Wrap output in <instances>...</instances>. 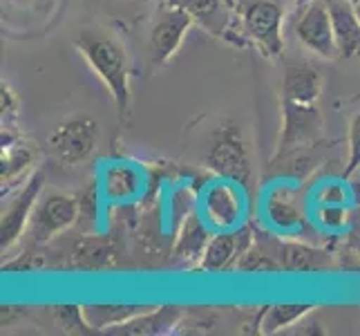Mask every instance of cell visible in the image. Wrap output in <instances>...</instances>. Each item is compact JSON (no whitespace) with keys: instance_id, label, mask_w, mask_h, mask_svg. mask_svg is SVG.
<instances>
[{"instance_id":"cell-1","label":"cell","mask_w":360,"mask_h":336,"mask_svg":"<svg viewBox=\"0 0 360 336\" xmlns=\"http://www.w3.org/2000/svg\"><path fill=\"white\" fill-rule=\"evenodd\" d=\"M74 47L96 74V79L105 85L119 117L126 119L132 110V72L126 49L117 39L96 30L79 32L74 39Z\"/></svg>"},{"instance_id":"cell-2","label":"cell","mask_w":360,"mask_h":336,"mask_svg":"<svg viewBox=\"0 0 360 336\" xmlns=\"http://www.w3.org/2000/svg\"><path fill=\"white\" fill-rule=\"evenodd\" d=\"M238 25L244 39L266 58H278L284 52V9L282 0H238Z\"/></svg>"},{"instance_id":"cell-3","label":"cell","mask_w":360,"mask_h":336,"mask_svg":"<svg viewBox=\"0 0 360 336\" xmlns=\"http://www.w3.org/2000/svg\"><path fill=\"white\" fill-rule=\"evenodd\" d=\"M204 166L215 178L238 182L242 186L248 184L253 166L251 155H248V146L238 123L224 121L221 126L215 128L204 155Z\"/></svg>"},{"instance_id":"cell-4","label":"cell","mask_w":360,"mask_h":336,"mask_svg":"<svg viewBox=\"0 0 360 336\" xmlns=\"http://www.w3.org/2000/svg\"><path fill=\"white\" fill-rule=\"evenodd\" d=\"M98 121L90 115L68 117L47 135V151L63 166H79L88 161L98 146Z\"/></svg>"},{"instance_id":"cell-5","label":"cell","mask_w":360,"mask_h":336,"mask_svg":"<svg viewBox=\"0 0 360 336\" xmlns=\"http://www.w3.org/2000/svg\"><path fill=\"white\" fill-rule=\"evenodd\" d=\"M242 189V184L221 178L204 186L197 200V211L213 231H233L246 224V200Z\"/></svg>"},{"instance_id":"cell-6","label":"cell","mask_w":360,"mask_h":336,"mask_svg":"<svg viewBox=\"0 0 360 336\" xmlns=\"http://www.w3.org/2000/svg\"><path fill=\"white\" fill-rule=\"evenodd\" d=\"M195 20L186 14L184 9L164 3L153 18L150 30H148L146 39V52L150 58L153 68L168 66L172 56L179 52L186 36H188Z\"/></svg>"},{"instance_id":"cell-7","label":"cell","mask_w":360,"mask_h":336,"mask_svg":"<svg viewBox=\"0 0 360 336\" xmlns=\"http://www.w3.org/2000/svg\"><path fill=\"white\" fill-rule=\"evenodd\" d=\"M79 222V197L68 193L41 195L25 235L32 247H43Z\"/></svg>"},{"instance_id":"cell-8","label":"cell","mask_w":360,"mask_h":336,"mask_svg":"<svg viewBox=\"0 0 360 336\" xmlns=\"http://www.w3.org/2000/svg\"><path fill=\"white\" fill-rule=\"evenodd\" d=\"M322 130H325V121H322V115L316 108V104L282 101L280 139H278V151L273 159L280 161L295 151L318 146Z\"/></svg>"},{"instance_id":"cell-9","label":"cell","mask_w":360,"mask_h":336,"mask_svg":"<svg viewBox=\"0 0 360 336\" xmlns=\"http://www.w3.org/2000/svg\"><path fill=\"white\" fill-rule=\"evenodd\" d=\"M43 186V170H32L25 184L16 186V191L7 197V204L3 206V213H0V249H3V254L9 251L27 231L34 209L41 200Z\"/></svg>"},{"instance_id":"cell-10","label":"cell","mask_w":360,"mask_h":336,"mask_svg":"<svg viewBox=\"0 0 360 336\" xmlns=\"http://www.w3.org/2000/svg\"><path fill=\"white\" fill-rule=\"evenodd\" d=\"M255 238L259 242H264L271 254L278 258V263L284 273H327V271H336L338 265V256H333L327 249H320L316 244H307V242H297V240H280L282 235L276 233H257Z\"/></svg>"},{"instance_id":"cell-11","label":"cell","mask_w":360,"mask_h":336,"mask_svg":"<svg viewBox=\"0 0 360 336\" xmlns=\"http://www.w3.org/2000/svg\"><path fill=\"white\" fill-rule=\"evenodd\" d=\"M264 220L271 231L280 233L282 238L300 233L307 224V200L304 191L291 182L273 184L264 195Z\"/></svg>"},{"instance_id":"cell-12","label":"cell","mask_w":360,"mask_h":336,"mask_svg":"<svg viewBox=\"0 0 360 336\" xmlns=\"http://www.w3.org/2000/svg\"><path fill=\"white\" fill-rule=\"evenodd\" d=\"M293 34L304 49L320 58H338L336 34L325 0H311L304 9L295 11Z\"/></svg>"},{"instance_id":"cell-13","label":"cell","mask_w":360,"mask_h":336,"mask_svg":"<svg viewBox=\"0 0 360 336\" xmlns=\"http://www.w3.org/2000/svg\"><path fill=\"white\" fill-rule=\"evenodd\" d=\"M96 182L98 189H101L103 202L112 206H126L139 202L148 189L146 170L128 159H115L103 164Z\"/></svg>"},{"instance_id":"cell-14","label":"cell","mask_w":360,"mask_h":336,"mask_svg":"<svg viewBox=\"0 0 360 336\" xmlns=\"http://www.w3.org/2000/svg\"><path fill=\"white\" fill-rule=\"evenodd\" d=\"M255 240V231L251 224H242L233 231H215L204 249V256L197 269L204 273H229L235 271L242 254Z\"/></svg>"},{"instance_id":"cell-15","label":"cell","mask_w":360,"mask_h":336,"mask_svg":"<svg viewBox=\"0 0 360 336\" xmlns=\"http://www.w3.org/2000/svg\"><path fill=\"white\" fill-rule=\"evenodd\" d=\"M186 316V309L179 305H159L150 307L146 312L132 316L130 321L121 323V325L110 328L105 334L115 336H161L177 332L181 318Z\"/></svg>"},{"instance_id":"cell-16","label":"cell","mask_w":360,"mask_h":336,"mask_svg":"<svg viewBox=\"0 0 360 336\" xmlns=\"http://www.w3.org/2000/svg\"><path fill=\"white\" fill-rule=\"evenodd\" d=\"M168 5H175L188 14L195 25H200L206 32L219 39H229L233 30V9L238 7V0H164Z\"/></svg>"},{"instance_id":"cell-17","label":"cell","mask_w":360,"mask_h":336,"mask_svg":"<svg viewBox=\"0 0 360 336\" xmlns=\"http://www.w3.org/2000/svg\"><path fill=\"white\" fill-rule=\"evenodd\" d=\"M322 94V72L309 61L287 63L282 72V101L318 104Z\"/></svg>"},{"instance_id":"cell-18","label":"cell","mask_w":360,"mask_h":336,"mask_svg":"<svg viewBox=\"0 0 360 336\" xmlns=\"http://www.w3.org/2000/svg\"><path fill=\"white\" fill-rule=\"evenodd\" d=\"M336 34L338 58H360V18L356 0H325Z\"/></svg>"},{"instance_id":"cell-19","label":"cell","mask_w":360,"mask_h":336,"mask_svg":"<svg viewBox=\"0 0 360 336\" xmlns=\"http://www.w3.org/2000/svg\"><path fill=\"white\" fill-rule=\"evenodd\" d=\"M213 233L215 231L204 222L200 211H195V213H191L179 224V233L175 240V249H172V258L179 260L184 265H200L204 249Z\"/></svg>"},{"instance_id":"cell-20","label":"cell","mask_w":360,"mask_h":336,"mask_svg":"<svg viewBox=\"0 0 360 336\" xmlns=\"http://www.w3.org/2000/svg\"><path fill=\"white\" fill-rule=\"evenodd\" d=\"M36 161L34 146L18 137L16 142L5 144L0 153V184H3V195L9 193L14 186H20V180H27V173L32 170Z\"/></svg>"},{"instance_id":"cell-21","label":"cell","mask_w":360,"mask_h":336,"mask_svg":"<svg viewBox=\"0 0 360 336\" xmlns=\"http://www.w3.org/2000/svg\"><path fill=\"white\" fill-rule=\"evenodd\" d=\"M316 309L314 303H276L266 305L255 318L257 334H278L287 328H295L304 316H309Z\"/></svg>"},{"instance_id":"cell-22","label":"cell","mask_w":360,"mask_h":336,"mask_svg":"<svg viewBox=\"0 0 360 336\" xmlns=\"http://www.w3.org/2000/svg\"><path fill=\"white\" fill-rule=\"evenodd\" d=\"M153 305H83V316L88 323L90 332H108L110 328L121 325V323L130 321L132 316L146 312Z\"/></svg>"},{"instance_id":"cell-23","label":"cell","mask_w":360,"mask_h":336,"mask_svg":"<svg viewBox=\"0 0 360 336\" xmlns=\"http://www.w3.org/2000/svg\"><path fill=\"white\" fill-rule=\"evenodd\" d=\"M72 256H74V265L81 269H101L110 265V258L115 256V249L101 235H85V240H81L74 247Z\"/></svg>"},{"instance_id":"cell-24","label":"cell","mask_w":360,"mask_h":336,"mask_svg":"<svg viewBox=\"0 0 360 336\" xmlns=\"http://www.w3.org/2000/svg\"><path fill=\"white\" fill-rule=\"evenodd\" d=\"M235 273H284V271L278 263V258L271 254V249L255 238L253 244L242 254L238 267H235Z\"/></svg>"},{"instance_id":"cell-25","label":"cell","mask_w":360,"mask_h":336,"mask_svg":"<svg viewBox=\"0 0 360 336\" xmlns=\"http://www.w3.org/2000/svg\"><path fill=\"white\" fill-rule=\"evenodd\" d=\"M79 197V222L83 231H94L98 220V204H101L103 195L98 189V182L94 180L88 189L77 195Z\"/></svg>"},{"instance_id":"cell-26","label":"cell","mask_w":360,"mask_h":336,"mask_svg":"<svg viewBox=\"0 0 360 336\" xmlns=\"http://www.w3.org/2000/svg\"><path fill=\"white\" fill-rule=\"evenodd\" d=\"M314 220L325 231L338 233L349 227V211H347V204H316Z\"/></svg>"},{"instance_id":"cell-27","label":"cell","mask_w":360,"mask_h":336,"mask_svg":"<svg viewBox=\"0 0 360 336\" xmlns=\"http://www.w3.org/2000/svg\"><path fill=\"white\" fill-rule=\"evenodd\" d=\"M347 164L342 170V180H352L360 170V112L352 117L349 130H347Z\"/></svg>"},{"instance_id":"cell-28","label":"cell","mask_w":360,"mask_h":336,"mask_svg":"<svg viewBox=\"0 0 360 336\" xmlns=\"http://www.w3.org/2000/svg\"><path fill=\"white\" fill-rule=\"evenodd\" d=\"M195 202H197V197L188 191V186H181V189H177L175 193H172L170 202H168V213H170L172 222L181 224L191 213H195L197 211Z\"/></svg>"},{"instance_id":"cell-29","label":"cell","mask_w":360,"mask_h":336,"mask_svg":"<svg viewBox=\"0 0 360 336\" xmlns=\"http://www.w3.org/2000/svg\"><path fill=\"white\" fill-rule=\"evenodd\" d=\"M314 202L316 204H349V189H347V180L320 184V189L316 191Z\"/></svg>"},{"instance_id":"cell-30","label":"cell","mask_w":360,"mask_h":336,"mask_svg":"<svg viewBox=\"0 0 360 336\" xmlns=\"http://www.w3.org/2000/svg\"><path fill=\"white\" fill-rule=\"evenodd\" d=\"M0 112H3V128H16L18 115H20V104L16 92L3 81L0 83Z\"/></svg>"},{"instance_id":"cell-31","label":"cell","mask_w":360,"mask_h":336,"mask_svg":"<svg viewBox=\"0 0 360 336\" xmlns=\"http://www.w3.org/2000/svg\"><path fill=\"white\" fill-rule=\"evenodd\" d=\"M347 244H349L360 256V224H354V227L349 229V233H347Z\"/></svg>"},{"instance_id":"cell-32","label":"cell","mask_w":360,"mask_h":336,"mask_svg":"<svg viewBox=\"0 0 360 336\" xmlns=\"http://www.w3.org/2000/svg\"><path fill=\"white\" fill-rule=\"evenodd\" d=\"M311 0H293V11H300V9H304Z\"/></svg>"},{"instance_id":"cell-33","label":"cell","mask_w":360,"mask_h":336,"mask_svg":"<svg viewBox=\"0 0 360 336\" xmlns=\"http://www.w3.org/2000/svg\"><path fill=\"white\" fill-rule=\"evenodd\" d=\"M356 11H358V18H360V0H356Z\"/></svg>"}]
</instances>
